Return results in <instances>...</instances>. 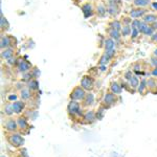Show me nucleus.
I'll return each mask as SVG.
<instances>
[{
  "label": "nucleus",
  "mask_w": 157,
  "mask_h": 157,
  "mask_svg": "<svg viewBox=\"0 0 157 157\" xmlns=\"http://www.w3.org/2000/svg\"><path fill=\"white\" fill-rule=\"evenodd\" d=\"M66 111L70 120L78 121V123H81V120H82L83 114L85 112L84 108H83L82 104L80 102H75V101H70V100L69 103L67 104Z\"/></svg>",
  "instance_id": "nucleus-1"
},
{
  "label": "nucleus",
  "mask_w": 157,
  "mask_h": 157,
  "mask_svg": "<svg viewBox=\"0 0 157 157\" xmlns=\"http://www.w3.org/2000/svg\"><path fill=\"white\" fill-rule=\"evenodd\" d=\"M4 136H6V140L7 141V144L15 149L22 148L25 143L24 135H22L20 132L4 133Z\"/></svg>",
  "instance_id": "nucleus-2"
},
{
  "label": "nucleus",
  "mask_w": 157,
  "mask_h": 157,
  "mask_svg": "<svg viewBox=\"0 0 157 157\" xmlns=\"http://www.w3.org/2000/svg\"><path fill=\"white\" fill-rule=\"evenodd\" d=\"M120 100H121L120 95H116L114 93L111 92V91L108 90L107 92L105 93V95H104L101 105L107 110V109H110V108H112L113 106L117 105L118 102H120Z\"/></svg>",
  "instance_id": "nucleus-3"
},
{
  "label": "nucleus",
  "mask_w": 157,
  "mask_h": 157,
  "mask_svg": "<svg viewBox=\"0 0 157 157\" xmlns=\"http://www.w3.org/2000/svg\"><path fill=\"white\" fill-rule=\"evenodd\" d=\"M16 120H17V125H18V132H20L24 136L29 134L30 126H29V117L25 116L24 114H21V115L17 116Z\"/></svg>",
  "instance_id": "nucleus-4"
},
{
  "label": "nucleus",
  "mask_w": 157,
  "mask_h": 157,
  "mask_svg": "<svg viewBox=\"0 0 157 157\" xmlns=\"http://www.w3.org/2000/svg\"><path fill=\"white\" fill-rule=\"evenodd\" d=\"M86 94H87V91H86L82 86L81 85L75 86V87L71 90V92L69 93V100L82 103L83 100H84L86 97Z\"/></svg>",
  "instance_id": "nucleus-5"
},
{
  "label": "nucleus",
  "mask_w": 157,
  "mask_h": 157,
  "mask_svg": "<svg viewBox=\"0 0 157 157\" xmlns=\"http://www.w3.org/2000/svg\"><path fill=\"white\" fill-rule=\"evenodd\" d=\"M4 130V133H14L18 132V125H17V120L15 117H6L4 120V123L2 125Z\"/></svg>",
  "instance_id": "nucleus-6"
},
{
  "label": "nucleus",
  "mask_w": 157,
  "mask_h": 157,
  "mask_svg": "<svg viewBox=\"0 0 157 157\" xmlns=\"http://www.w3.org/2000/svg\"><path fill=\"white\" fill-rule=\"evenodd\" d=\"M97 121L98 118H97V114H95V111L88 109V110H86L84 112V114H83V117L81 120V124H83V125H91V124H93Z\"/></svg>",
  "instance_id": "nucleus-7"
},
{
  "label": "nucleus",
  "mask_w": 157,
  "mask_h": 157,
  "mask_svg": "<svg viewBox=\"0 0 157 157\" xmlns=\"http://www.w3.org/2000/svg\"><path fill=\"white\" fill-rule=\"evenodd\" d=\"M80 85L82 86L87 92H91L94 88V78L91 77V75H86L82 78H81Z\"/></svg>",
  "instance_id": "nucleus-8"
},
{
  "label": "nucleus",
  "mask_w": 157,
  "mask_h": 157,
  "mask_svg": "<svg viewBox=\"0 0 157 157\" xmlns=\"http://www.w3.org/2000/svg\"><path fill=\"white\" fill-rule=\"evenodd\" d=\"M30 69H32V64L29 61L18 60V63H17V70H18V72L24 75V73L30 71Z\"/></svg>",
  "instance_id": "nucleus-9"
},
{
  "label": "nucleus",
  "mask_w": 157,
  "mask_h": 157,
  "mask_svg": "<svg viewBox=\"0 0 157 157\" xmlns=\"http://www.w3.org/2000/svg\"><path fill=\"white\" fill-rule=\"evenodd\" d=\"M35 93L33 91H30L27 87H23L22 89H20L19 91V98L24 102H29V101H32L34 98Z\"/></svg>",
  "instance_id": "nucleus-10"
},
{
  "label": "nucleus",
  "mask_w": 157,
  "mask_h": 157,
  "mask_svg": "<svg viewBox=\"0 0 157 157\" xmlns=\"http://www.w3.org/2000/svg\"><path fill=\"white\" fill-rule=\"evenodd\" d=\"M13 108H14L15 114H17V115L23 114L25 108H26V102H24V101H22L19 98L18 101L13 103Z\"/></svg>",
  "instance_id": "nucleus-11"
},
{
  "label": "nucleus",
  "mask_w": 157,
  "mask_h": 157,
  "mask_svg": "<svg viewBox=\"0 0 157 157\" xmlns=\"http://www.w3.org/2000/svg\"><path fill=\"white\" fill-rule=\"evenodd\" d=\"M123 90H124L123 85L120 84L118 82H116V81H113V82H111L110 85H109V91H111V92L114 93V94H116V95L121 94Z\"/></svg>",
  "instance_id": "nucleus-12"
},
{
  "label": "nucleus",
  "mask_w": 157,
  "mask_h": 157,
  "mask_svg": "<svg viewBox=\"0 0 157 157\" xmlns=\"http://www.w3.org/2000/svg\"><path fill=\"white\" fill-rule=\"evenodd\" d=\"M94 101H95V98H94V94H93L92 92H87V94H86L85 98L83 100V102L81 103L83 106V108H89L91 106L94 104Z\"/></svg>",
  "instance_id": "nucleus-13"
},
{
  "label": "nucleus",
  "mask_w": 157,
  "mask_h": 157,
  "mask_svg": "<svg viewBox=\"0 0 157 157\" xmlns=\"http://www.w3.org/2000/svg\"><path fill=\"white\" fill-rule=\"evenodd\" d=\"M2 114H4V116L6 117H12L15 115V111L13 108V103L7 102L2 106Z\"/></svg>",
  "instance_id": "nucleus-14"
},
{
  "label": "nucleus",
  "mask_w": 157,
  "mask_h": 157,
  "mask_svg": "<svg viewBox=\"0 0 157 157\" xmlns=\"http://www.w3.org/2000/svg\"><path fill=\"white\" fill-rule=\"evenodd\" d=\"M147 11L143 7H136V9H132L130 12V17L134 19H139L140 17L145 16Z\"/></svg>",
  "instance_id": "nucleus-15"
},
{
  "label": "nucleus",
  "mask_w": 157,
  "mask_h": 157,
  "mask_svg": "<svg viewBox=\"0 0 157 157\" xmlns=\"http://www.w3.org/2000/svg\"><path fill=\"white\" fill-rule=\"evenodd\" d=\"M0 47L1 49H6L9 47H12V38L6 35H2L0 38Z\"/></svg>",
  "instance_id": "nucleus-16"
},
{
  "label": "nucleus",
  "mask_w": 157,
  "mask_h": 157,
  "mask_svg": "<svg viewBox=\"0 0 157 157\" xmlns=\"http://www.w3.org/2000/svg\"><path fill=\"white\" fill-rule=\"evenodd\" d=\"M147 78H141L140 83H139V86L137 88V92L140 95H145L146 92H149L148 90V83H147Z\"/></svg>",
  "instance_id": "nucleus-17"
},
{
  "label": "nucleus",
  "mask_w": 157,
  "mask_h": 157,
  "mask_svg": "<svg viewBox=\"0 0 157 157\" xmlns=\"http://www.w3.org/2000/svg\"><path fill=\"white\" fill-rule=\"evenodd\" d=\"M107 11L110 16H116L118 14V4H116L112 1H109L107 6Z\"/></svg>",
  "instance_id": "nucleus-18"
},
{
  "label": "nucleus",
  "mask_w": 157,
  "mask_h": 157,
  "mask_svg": "<svg viewBox=\"0 0 157 157\" xmlns=\"http://www.w3.org/2000/svg\"><path fill=\"white\" fill-rule=\"evenodd\" d=\"M82 12L84 13V17L86 19L89 18L93 15V9L90 3H85L82 6Z\"/></svg>",
  "instance_id": "nucleus-19"
},
{
  "label": "nucleus",
  "mask_w": 157,
  "mask_h": 157,
  "mask_svg": "<svg viewBox=\"0 0 157 157\" xmlns=\"http://www.w3.org/2000/svg\"><path fill=\"white\" fill-rule=\"evenodd\" d=\"M14 48L13 47H9V48L2 49L1 50V59L9 60L10 58L14 57Z\"/></svg>",
  "instance_id": "nucleus-20"
},
{
  "label": "nucleus",
  "mask_w": 157,
  "mask_h": 157,
  "mask_svg": "<svg viewBox=\"0 0 157 157\" xmlns=\"http://www.w3.org/2000/svg\"><path fill=\"white\" fill-rule=\"evenodd\" d=\"M105 52H111V50H115V41L111 38L105 40Z\"/></svg>",
  "instance_id": "nucleus-21"
},
{
  "label": "nucleus",
  "mask_w": 157,
  "mask_h": 157,
  "mask_svg": "<svg viewBox=\"0 0 157 157\" xmlns=\"http://www.w3.org/2000/svg\"><path fill=\"white\" fill-rule=\"evenodd\" d=\"M26 87L29 88L30 91H33V92L35 93L36 91H38V89H39V83H38V81L36 78H33V80H30L27 82Z\"/></svg>",
  "instance_id": "nucleus-22"
},
{
  "label": "nucleus",
  "mask_w": 157,
  "mask_h": 157,
  "mask_svg": "<svg viewBox=\"0 0 157 157\" xmlns=\"http://www.w3.org/2000/svg\"><path fill=\"white\" fill-rule=\"evenodd\" d=\"M108 13L107 11V7L105 6V4L103 3H98L97 6V15L98 17H101V18H103V17L106 16V14Z\"/></svg>",
  "instance_id": "nucleus-23"
},
{
  "label": "nucleus",
  "mask_w": 157,
  "mask_h": 157,
  "mask_svg": "<svg viewBox=\"0 0 157 157\" xmlns=\"http://www.w3.org/2000/svg\"><path fill=\"white\" fill-rule=\"evenodd\" d=\"M139 83H140V78H139L137 75H133L132 78L128 82L129 86H131V88L134 90H137L138 86H139Z\"/></svg>",
  "instance_id": "nucleus-24"
},
{
  "label": "nucleus",
  "mask_w": 157,
  "mask_h": 157,
  "mask_svg": "<svg viewBox=\"0 0 157 157\" xmlns=\"http://www.w3.org/2000/svg\"><path fill=\"white\" fill-rule=\"evenodd\" d=\"M157 21V15H154V14H147L145 15L144 17V22L147 24H151V23H155Z\"/></svg>",
  "instance_id": "nucleus-25"
},
{
  "label": "nucleus",
  "mask_w": 157,
  "mask_h": 157,
  "mask_svg": "<svg viewBox=\"0 0 157 157\" xmlns=\"http://www.w3.org/2000/svg\"><path fill=\"white\" fill-rule=\"evenodd\" d=\"M121 32L120 30H116L114 29H109V37L111 38V39H113L114 41H118V40L121 39Z\"/></svg>",
  "instance_id": "nucleus-26"
},
{
  "label": "nucleus",
  "mask_w": 157,
  "mask_h": 157,
  "mask_svg": "<svg viewBox=\"0 0 157 157\" xmlns=\"http://www.w3.org/2000/svg\"><path fill=\"white\" fill-rule=\"evenodd\" d=\"M147 83H148V90H149V92L152 93V91H153L157 87V80H156V78H150L148 81H147Z\"/></svg>",
  "instance_id": "nucleus-27"
},
{
  "label": "nucleus",
  "mask_w": 157,
  "mask_h": 157,
  "mask_svg": "<svg viewBox=\"0 0 157 157\" xmlns=\"http://www.w3.org/2000/svg\"><path fill=\"white\" fill-rule=\"evenodd\" d=\"M151 3L150 0H134V6L136 7H145Z\"/></svg>",
  "instance_id": "nucleus-28"
},
{
  "label": "nucleus",
  "mask_w": 157,
  "mask_h": 157,
  "mask_svg": "<svg viewBox=\"0 0 157 157\" xmlns=\"http://www.w3.org/2000/svg\"><path fill=\"white\" fill-rule=\"evenodd\" d=\"M131 33H132V27H130V25H124L121 29V35L124 37H127L131 36Z\"/></svg>",
  "instance_id": "nucleus-29"
},
{
  "label": "nucleus",
  "mask_w": 157,
  "mask_h": 157,
  "mask_svg": "<svg viewBox=\"0 0 157 157\" xmlns=\"http://www.w3.org/2000/svg\"><path fill=\"white\" fill-rule=\"evenodd\" d=\"M110 27L111 29H114L116 30H121V29H123V26H121V21H118V20H113V21L110 22Z\"/></svg>",
  "instance_id": "nucleus-30"
},
{
  "label": "nucleus",
  "mask_w": 157,
  "mask_h": 157,
  "mask_svg": "<svg viewBox=\"0 0 157 157\" xmlns=\"http://www.w3.org/2000/svg\"><path fill=\"white\" fill-rule=\"evenodd\" d=\"M105 111H106V109L104 108L102 105H101L100 107H98V110L95 111V114H97V118H98V121L102 120L103 116H104V114H105Z\"/></svg>",
  "instance_id": "nucleus-31"
},
{
  "label": "nucleus",
  "mask_w": 157,
  "mask_h": 157,
  "mask_svg": "<svg viewBox=\"0 0 157 157\" xmlns=\"http://www.w3.org/2000/svg\"><path fill=\"white\" fill-rule=\"evenodd\" d=\"M17 154L20 156V157H29V153H27V150L25 148H20V149H17Z\"/></svg>",
  "instance_id": "nucleus-32"
},
{
  "label": "nucleus",
  "mask_w": 157,
  "mask_h": 157,
  "mask_svg": "<svg viewBox=\"0 0 157 157\" xmlns=\"http://www.w3.org/2000/svg\"><path fill=\"white\" fill-rule=\"evenodd\" d=\"M109 61H110V59H109L107 56L103 55L102 57H101L100 61H98V65H107L109 63Z\"/></svg>",
  "instance_id": "nucleus-33"
},
{
  "label": "nucleus",
  "mask_w": 157,
  "mask_h": 157,
  "mask_svg": "<svg viewBox=\"0 0 157 157\" xmlns=\"http://www.w3.org/2000/svg\"><path fill=\"white\" fill-rule=\"evenodd\" d=\"M141 23H143V22H141L140 20L135 19V20H133L132 23H131V27H132V29H138V30H139V29H140Z\"/></svg>",
  "instance_id": "nucleus-34"
},
{
  "label": "nucleus",
  "mask_w": 157,
  "mask_h": 157,
  "mask_svg": "<svg viewBox=\"0 0 157 157\" xmlns=\"http://www.w3.org/2000/svg\"><path fill=\"white\" fill-rule=\"evenodd\" d=\"M7 27H9V23H7L6 19L3 17V15L1 14V29H7Z\"/></svg>",
  "instance_id": "nucleus-35"
},
{
  "label": "nucleus",
  "mask_w": 157,
  "mask_h": 157,
  "mask_svg": "<svg viewBox=\"0 0 157 157\" xmlns=\"http://www.w3.org/2000/svg\"><path fill=\"white\" fill-rule=\"evenodd\" d=\"M6 63L9 65H17V63H18V59H17L16 57H12V58H10L9 60H6Z\"/></svg>",
  "instance_id": "nucleus-36"
},
{
  "label": "nucleus",
  "mask_w": 157,
  "mask_h": 157,
  "mask_svg": "<svg viewBox=\"0 0 157 157\" xmlns=\"http://www.w3.org/2000/svg\"><path fill=\"white\" fill-rule=\"evenodd\" d=\"M132 77H133V75H132V72H131L130 70H129V71H127V72L125 73V78L128 81V82L131 80V78H132Z\"/></svg>",
  "instance_id": "nucleus-37"
},
{
  "label": "nucleus",
  "mask_w": 157,
  "mask_h": 157,
  "mask_svg": "<svg viewBox=\"0 0 157 157\" xmlns=\"http://www.w3.org/2000/svg\"><path fill=\"white\" fill-rule=\"evenodd\" d=\"M138 33H139V30H138V29H132V33H131V37H132L133 39H135V38L137 37Z\"/></svg>",
  "instance_id": "nucleus-38"
},
{
  "label": "nucleus",
  "mask_w": 157,
  "mask_h": 157,
  "mask_svg": "<svg viewBox=\"0 0 157 157\" xmlns=\"http://www.w3.org/2000/svg\"><path fill=\"white\" fill-rule=\"evenodd\" d=\"M151 40L153 42H155V43H157V33H154L153 35L151 36Z\"/></svg>",
  "instance_id": "nucleus-39"
},
{
  "label": "nucleus",
  "mask_w": 157,
  "mask_h": 157,
  "mask_svg": "<svg viewBox=\"0 0 157 157\" xmlns=\"http://www.w3.org/2000/svg\"><path fill=\"white\" fill-rule=\"evenodd\" d=\"M100 70L102 72H105L106 70H107V66H106V65H100Z\"/></svg>",
  "instance_id": "nucleus-40"
},
{
  "label": "nucleus",
  "mask_w": 157,
  "mask_h": 157,
  "mask_svg": "<svg viewBox=\"0 0 157 157\" xmlns=\"http://www.w3.org/2000/svg\"><path fill=\"white\" fill-rule=\"evenodd\" d=\"M151 61H152V64H153V66L155 68H157V59H156V58H155V59H154V58H152Z\"/></svg>",
  "instance_id": "nucleus-41"
},
{
  "label": "nucleus",
  "mask_w": 157,
  "mask_h": 157,
  "mask_svg": "<svg viewBox=\"0 0 157 157\" xmlns=\"http://www.w3.org/2000/svg\"><path fill=\"white\" fill-rule=\"evenodd\" d=\"M152 75H153V77H155V78H157V68H154L153 70H152Z\"/></svg>",
  "instance_id": "nucleus-42"
},
{
  "label": "nucleus",
  "mask_w": 157,
  "mask_h": 157,
  "mask_svg": "<svg viewBox=\"0 0 157 157\" xmlns=\"http://www.w3.org/2000/svg\"><path fill=\"white\" fill-rule=\"evenodd\" d=\"M151 4H152V7L157 11V2H153V3H151Z\"/></svg>",
  "instance_id": "nucleus-43"
},
{
  "label": "nucleus",
  "mask_w": 157,
  "mask_h": 157,
  "mask_svg": "<svg viewBox=\"0 0 157 157\" xmlns=\"http://www.w3.org/2000/svg\"><path fill=\"white\" fill-rule=\"evenodd\" d=\"M109 1H112V2H114V3H116V4H120L121 0H109Z\"/></svg>",
  "instance_id": "nucleus-44"
},
{
  "label": "nucleus",
  "mask_w": 157,
  "mask_h": 157,
  "mask_svg": "<svg viewBox=\"0 0 157 157\" xmlns=\"http://www.w3.org/2000/svg\"><path fill=\"white\" fill-rule=\"evenodd\" d=\"M152 93H153V94H157V87L153 91H152Z\"/></svg>",
  "instance_id": "nucleus-45"
},
{
  "label": "nucleus",
  "mask_w": 157,
  "mask_h": 157,
  "mask_svg": "<svg viewBox=\"0 0 157 157\" xmlns=\"http://www.w3.org/2000/svg\"><path fill=\"white\" fill-rule=\"evenodd\" d=\"M153 27H154V29H155L157 30V21L155 22V23H154V26H153Z\"/></svg>",
  "instance_id": "nucleus-46"
},
{
  "label": "nucleus",
  "mask_w": 157,
  "mask_h": 157,
  "mask_svg": "<svg viewBox=\"0 0 157 157\" xmlns=\"http://www.w3.org/2000/svg\"><path fill=\"white\" fill-rule=\"evenodd\" d=\"M154 56H155V57H157V48L154 50Z\"/></svg>",
  "instance_id": "nucleus-47"
},
{
  "label": "nucleus",
  "mask_w": 157,
  "mask_h": 157,
  "mask_svg": "<svg viewBox=\"0 0 157 157\" xmlns=\"http://www.w3.org/2000/svg\"><path fill=\"white\" fill-rule=\"evenodd\" d=\"M12 157H20V156L18 155V154H17V153H16V154H15V155H14V156H12Z\"/></svg>",
  "instance_id": "nucleus-48"
},
{
  "label": "nucleus",
  "mask_w": 157,
  "mask_h": 157,
  "mask_svg": "<svg viewBox=\"0 0 157 157\" xmlns=\"http://www.w3.org/2000/svg\"><path fill=\"white\" fill-rule=\"evenodd\" d=\"M0 157H6V155H3V154H2V155H1V156H0Z\"/></svg>",
  "instance_id": "nucleus-49"
},
{
  "label": "nucleus",
  "mask_w": 157,
  "mask_h": 157,
  "mask_svg": "<svg viewBox=\"0 0 157 157\" xmlns=\"http://www.w3.org/2000/svg\"><path fill=\"white\" fill-rule=\"evenodd\" d=\"M128 1H130V0H128Z\"/></svg>",
  "instance_id": "nucleus-50"
}]
</instances>
